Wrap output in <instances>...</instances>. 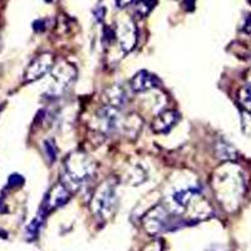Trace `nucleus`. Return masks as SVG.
I'll list each match as a JSON object with an SVG mask.
<instances>
[{"instance_id":"14","label":"nucleus","mask_w":251,"mask_h":251,"mask_svg":"<svg viewBox=\"0 0 251 251\" xmlns=\"http://www.w3.org/2000/svg\"><path fill=\"white\" fill-rule=\"evenodd\" d=\"M147 178V174L141 166H131L128 170H126L123 174V181L125 183L129 186H138L142 182H145Z\"/></svg>"},{"instance_id":"22","label":"nucleus","mask_w":251,"mask_h":251,"mask_svg":"<svg viewBox=\"0 0 251 251\" xmlns=\"http://www.w3.org/2000/svg\"><path fill=\"white\" fill-rule=\"evenodd\" d=\"M142 251H163V244L161 240H153L152 243L147 244Z\"/></svg>"},{"instance_id":"23","label":"nucleus","mask_w":251,"mask_h":251,"mask_svg":"<svg viewBox=\"0 0 251 251\" xmlns=\"http://www.w3.org/2000/svg\"><path fill=\"white\" fill-rule=\"evenodd\" d=\"M244 31L245 33H248V34H250L251 33V14H249L248 17H246V20H245V24H244Z\"/></svg>"},{"instance_id":"19","label":"nucleus","mask_w":251,"mask_h":251,"mask_svg":"<svg viewBox=\"0 0 251 251\" xmlns=\"http://www.w3.org/2000/svg\"><path fill=\"white\" fill-rule=\"evenodd\" d=\"M44 151H46V154L49 158V161H50V162H54L58 154V149L54 140L49 138V140L44 141Z\"/></svg>"},{"instance_id":"3","label":"nucleus","mask_w":251,"mask_h":251,"mask_svg":"<svg viewBox=\"0 0 251 251\" xmlns=\"http://www.w3.org/2000/svg\"><path fill=\"white\" fill-rule=\"evenodd\" d=\"M118 205L117 181L108 178L103 181L94 191L91 200V210L94 215L102 220L113 216Z\"/></svg>"},{"instance_id":"17","label":"nucleus","mask_w":251,"mask_h":251,"mask_svg":"<svg viewBox=\"0 0 251 251\" xmlns=\"http://www.w3.org/2000/svg\"><path fill=\"white\" fill-rule=\"evenodd\" d=\"M237 98H239V103L243 106V108L245 109V111L251 112V87H243V88L239 91Z\"/></svg>"},{"instance_id":"12","label":"nucleus","mask_w":251,"mask_h":251,"mask_svg":"<svg viewBox=\"0 0 251 251\" xmlns=\"http://www.w3.org/2000/svg\"><path fill=\"white\" fill-rule=\"evenodd\" d=\"M103 97L107 100L108 106L114 107V108H122L128 102V93L126 91L125 87L121 84H114V86L108 87L103 93Z\"/></svg>"},{"instance_id":"1","label":"nucleus","mask_w":251,"mask_h":251,"mask_svg":"<svg viewBox=\"0 0 251 251\" xmlns=\"http://www.w3.org/2000/svg\"><path fill=\"white\" fill-rule=\"evenodd\" d=\"M212 190L223 207L232 211L239 206L245 191L243 174L231 163L221 166L212 177Z\"/></svg>"},{"instance_id":"18","label":"nucleus","mask_w":251,"mask_h":251,"mask_svg":"<svg viewBox=\"0 0 251 251\" xmlns=\"http://www.w3.org/2000/svg\"><path fill=\"white\" fill-rule=\"evenodd\" d=\"M156 4L157 0H138L136 4V13L141 17H146L153 10Z\"/></svg>"},{"instance_id":"7","label":"nucleus","mask_w":251,"mask_h":251,"mask_svg":"<svg viewBox=\"0 0 251 251\" xmlns=\"http://www.w3.org/2000/svg\"><path fill=\"white\" fill-rule=\"evenodd\" d=\"M54 67V57L50 53H43L31 60L24 72V82L30 83L40 79Z\"/></svg>"},{"instance_id":"4","label":"nucleus","mask_w":251,"mask_h":251,"mask_svg":"<svg viewBox=\"0 0 251 251\" xmlns=\"http://www.w3.org/2000/svg\"><path fill=\"white\" fill-rule=\"evenodd\" d=\"M143 227L150 235H158L167 230H172L174 225H177L176 215L172 214L166 206L157 205L151 208L142 219Z\"/></svg>"},{"instance_id":"25","label":"nucleus","mask_w":251,"mask_h":251,"mask_svg":"<svg viewBox=\"0 0 251 251\" xmlns=\"http://www.w3.org/2000/svg\"><path fill=\"white\" fill-rule=\"evenodd\" d=\"M246 80H248V84L251 87V68L249 69L248 75H246Z\"/></svg>"},{"instance_id":"16","label":"nucleus","mask_w":251,"mask_h":251,"mask_svg":"<svg viewBox=\"0 0 251 251\" xmlns=\"http://www.w3.org/2000/svg\"><path fill=\"white\" fill-rule=\"evenodd\" d=\"M44 215H46V212L43 211V214L38 215L28 225V227H26V237L29 240H34L38 236V234L40 231V227H42V225L44 223Z\"/></svg>"},{"instance_id":"2","label":"nucleus","mask_w":251,"mask_h":251,"mask_svg":"<svg viewBox=\"0 0 251 251\" xmlns=\"http://www.w3.org/2000/svg\"><path fill=\"white\" fill-rule=\"evenodd\" d=\"M96 169L97 166L88 154L80 151L72 152L64 160L62 183H64L71 192L75 191L82 183L91 180L96 174Z\"/></svg>"},{"instance_id":"20","label":"nucleus","mask_w":251,"mask_h":251,"mask_svg":"<svg viewBox=\"0 0 251 251\" xmlns=\"http://www.w3.org/2000/svg\"><path fill=\"white\" fill-rule=\"evenodd\" d=\"M241 128L246 136L251 137V112L244 111L241 113Z\"/></svg>"},{"instance_id":"24","label":"nucleus","mask_w":251,"mask_h":251,"mask_svg":"<svg viewBox=\"0 0 251 251\" xmlns=\"http://www.w3.org/2000/svg\"><path fill=\"white\" fill-rule=\"evenodd\" d=\"M116 1H117V5L120 6V8H126V6H128L129 4H132L133 0H116Z\"/></svg>"},{"instance_id":"5","label":"nucleus","mask_w":251,"mask_h":251,"mask_svg":"<svg viewBox=\"0 0 251 251\" xmlns=\"http://www.w3.org/2000/svg\"><path fill=\"white\" fill-rule=\"evenodd\" d=\"M77 77V69L68 62H60L51 69V84L49 93L54 97H59L73 84Z\"/></svg>"},{"instance_id":"13","label":"nucleus","mask_w":251,"mask_h":251,"mask_svg":"<svg viewBox=\"0 0 251 251\" xmlns=\"http://www.w3.org/2000/svg\"><path fill=\"white\" fill-rule=\"evenodd\" d=\"M215 152L216 156L219 157L220 160L226 161V162H232L237 158V151L235 150L234 146L231 143H228L225 140H219L215 146Z\"/></svg>"},{"instance_id":"21","label":"nucleus","mask_w":251,"mask_h":251,"mask_svg":"<svg viewBox=\"0 0 251 251\" xmlns=\"http://www.w3.org/2000/svg\"><path fill=\"white\" fill-rule=\"evenodd\" d=\"M23 183H24V178L23 176H20V175L13 174L10 175V177H9L8 185L10 186V187H19V186H22Z\"/></svg>"},{"instance_id":"8","label":"nucleus","mask_w":251,"mask_h":251,"mask_svg":"<svg viewBox=\"0 0 251 251\" xmlns=\"http://www.w3.org/2000/svg\"><path fill=\"white\" fill-rule=\"evenodd\" d=\"M71 194L72 192L66 187L64 183L59 182L54 185L49 190L46 199H44L43 211L48 214L49 211H53L55 208L66 205L69 201V199H71Z\"/></svg>"},{"instance_id":"10","label":"nucleus","mask_w":251,"mask_h":251,"mask_svg":"<svg viewBox=\"0 0 251 251\" xmlns=\"http://www.w3.org/2000/svg\"><path fill=\"white\" fill-rule=\"evenodd\" d=\"M180 121V113L174 109L163 111L152 121V131L154 133H169Z\"/></svg>"},{"instance_id":"15","label":"nucleus","mask_w":251,"mask_h":251,"mask_svg":"<svg viewBox=\"0 0 251 251\" xmlns=\"http://www.w3.org/2000/svg\"><path fill=\"white\" fill-rule=\"evenodd\" d=\"M197 195H200L197 188H186V190H181V191H177L176 194L172 195V201L176 205V207L185 210L188 203L191 202L194 197H196Z\"/></svg>"},{"instance_id":"9","label":"nucleus","mask_w":251,"mask_h":251,"mask_svg":"<svg viewBox=\"0 0 251 251\" xmlns=\"http://www.w3.org/2000/svg\"><path fill=\"white\" fill-rule=\"evenodd\" d=\"M117 38L123 51L128 53L137 44V28L132 20H123L118 25Z\"/></svg>"},{"instance_id":"6","label":"nucleus","mask_w":251,"mask_h":251,"mask_svg":"<svg viewBox=\"0 0 251 251\" xmlns=\"http://www.w3.org/2000/svg\"><path fill=\"white\" fill-rule=\"evenodd\" d=\"M126 117L118 108L104 106L96 114V126L102 133H117L125 131Z\"/></svg>"},{"instance_id":"11","label":"nucleus","mask_w":251,"mask_h":251,"mask_svg":"<svg viewBox=\"0 0 251 251\" xmlns=\"http://www.w3.org/2000/svg\"><path fill=\"white\" fill-rule=\"evenodd\" d=\"M160 79L147 71H140L131 79V88L137 93L150 91L160 86Z\"/></svg>"}]
</instances>
